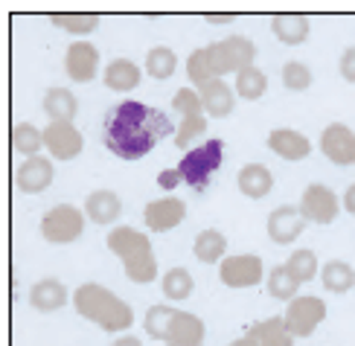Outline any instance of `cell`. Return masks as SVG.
Here are the masks:
<instances>
[{
    "mask_svg": "<svg viewBox=\"0 0 355 346\" xmlns=\"http://www.w3.org/2000/svg\"><path fill=\"white\" fill-rule=\"evenodd\" d=\"M175 131L178 128L169 123V116L164 111L137 99H125L120 105H114L105 114V119H102V143L120 160L146 157L160 140Z\"/></svg>",
    "mask_w": 355,
    "mask_h": 346,
    "instance_id": "cell-1",
    "label": "cell"
},
{
    "mask_svg": "<svg viewBox=\"0 0 355 346\" xmlns=\"http://www.w3.org/2000/svg\"><path fill=\"white\" fill-rule=\"evenodd\" d=\"M73 306L82 314L85 320L96 323L105 332H125L135 323V311L125 300H120L116 294H111L108 288H102L96 282H85L82 288H76L73 294Z\"/></svg>",
    "mask_w": 355,
    "mask_h": 346,
    "instance_id": "cell-2",
    "label": "cell"
},
{
    "mask_svg": "<svg viewBox=\"0 0 355 346\" xmlns=\"http://www.w3.org/2000/svg\"><path fill=\"white\" fill-rule=\"evenodd\" d=\"M108 250L123 262L125 277L137 285H149L157 279V262L152 253L149 236L135 227H114L108 233Z\"/></svg>",
    "mask_w": 355,
    "mask_h": 346,
    "instance_id": "cell-3",
    "label": "cell"
},
{
    "mask_svg": "<svg viewBox=\"0 0 355 346\" xmlns=\"http://www.w3.org/2000/svg\"><path fill=\"white\" fill-rule=\"evenodd\" d=\"M207 67H210L213 79H221L227 73H242L245 67H254L257 62V44L245 35H227L210 47H204Z\"/></svg>",
    "mask_w": 355,
    "mask_h": 346,
    "instance_id": "cell-4",
    "label": "cell"
},
{
    "mask_svg": "<svg viewBox=\"0 0 355 346\" xmlns=\"http://www.w3.org/2000/svg\"><path fill=\"white\" fill-rule=\"evenodd\" d=\"M221 160H225V143L213 137L196 148H189L184 160L178 163V172H181V180L187 187H192L196 192H204L207 184H210V178L218 172Z\"/></svg>",
    "mask_w": 355,
    "mask_h": 346,
    "instance_id": "cell-5",
    "label": "cell"
},
{
    "mask_svg": "<svg viewBox=\"0 0 355 346\" xmlns=\"http://www.w3.org/2000/svg\"><path fill=\"white\" fill-rule=\"evenodd\" d=\"M85 230V213L73 204H55L41 218V236L50 245H70Z\"/></svg>",
    "mask_w": 355,
    "mask_h": 346,
    "instance_id": "cell-6",
    "label": "cell"
},
{
    "mask_svg": "<svg viewBox=\"0 0 355 346\" xmlns=\"http://www.w3.org/2000/svg\"><path fill=\"white\" fill-rule=\"evenodd\" d=\"M323 318H327V303L320 297H294L283 314L291 338H309L323 323Z\"/></svg>",
    "mask_w": 355,
    "mask_h": 346,
    "instance_id": "cell-7",
    "label": "cell"
},
{
    "mask_svg": "<svg viewBox=\"0 0 355 346\" xmlns=\"http://www.w3.org/2000/svg\"><path fill=\"white\" fill-rule=\"evenodd\" d=\"M338 195L323 187V184H309L303 192V201H300V213L306 221H315V224H332L338 218Z\"/></svg>",
    "mask_w": 355,
    "mask_h": 346,
    "instance_id": "cell-8",
    "label": "cell"
},
{
    "mask_svg": "<svg viewBox=\"0 0 355 346\" xmlns=\"http://www.w3.org/2000/svg\"><path fill=\"white\" fill-rule=\"evenodd\" d=\"M218 277L227 288H250L262 279V259L250 257V253H239V257H227L218 268Z\"/></svg>",
    "mask_w": 355,
    "mask_h": 346,
    "instance_id": "cell-9",
    "label": "cell"
},
{
    "mask_svg": "<svg viewBox=\"0 0 355 346\" xmlns=\"http://www.w3.org/2000/svg\"><path fill=\"white\" fill-rule=\"evenodd\" d=\"M320 152L335 166H352L355 163V134L344 123H332L320 134Z\"/></svg>",
    "mask_w": 355,
    "mask_h": 346,
    "instance_id": "cell-10",
    "label": "cell"
},
{
    "mask_svg": "<svg viewBox=\"0 0 355 346\" xmlns=\"http://www.w3.org/2000/svg\"><path fill=\"white\" fill-rule=\"evenodd\" d=\"M44 146L55 160H73L79 157L85 140L73 123H50L47 131H44Z\"/></svg>",
    "mask_w": 355,
    "mask_h": 346,
    "instance_id": "cell-11",
    "label": "cell"
},
{
    "mask_svg": "<svg viewBox=\"0 0 355 346\" xmlns=\"http://www.w3.org/2000/svg\"><path fill=\"white\" fill-rule=\"evenodd\" d=\"M143 218H146V227L149 230L166 233L187 218V204L181 198H157L152 204H146Z\"/></svg>",
    "mask_w": 355,
    "mask_h": 346,
    "instance_id": "cell-12",
    "label": "cell"
},
{
    "mask_svg": "<svg viewBox=\"0 0 355 346\" xmlns=\"http://www.w3.org/2000/svg\"><path fill=\"white\" fill-rule=\"evenodd\" d=\"M64 70L73 82H91L99 70V50L91 41H76L67 47L64 55Z\"/></svg>",
    "mask_w": 355,
    "mask_h": 346,
    "instance_id": "cell-13",
    "label": "cell"
},
{
    "mask_svg": "<svg viewBox=\"0 0 355 346\" xmlns=\"http://www.w3.org/2000/svg\"><path fill=\"white\" fill-rule=\"evenodd\" d=\"M306 227V218L297 207H277L268 216V236L274 245H291Z\"/></svg>",
    "mask_w": 355,
    "mask_h": 346,
    "instance_id": "cell-14",
    "label": "cell"
},
{
    "mask_svg": "<svg viewBox=\"0 0 355 346\" xmlns=\"http://www.w3.org/2000/svg\"><path fill=\"white\" fill-rule=\"evenodd\" d=\"M15 184H18L21 192L26 195H35V192H44L50 184H53V163L47 157H26L18 172H15Z\"/></svg>",
    "mask_w": 355,
    "mask_h": 346,
    "instance_id": "cell-15",
    "label": "cell"
},
{
    "mask_svg": "<svg viewBox=\"0 0 355 346\" xmlns=\"http://www.w3.org/2000/svg\"><path fill=\"white\" fill-rule=\"evenodd\" d=\"M164 343L166 346H201L204 343V320L198 318V314L175 311Z\"/></svg>",
    "mask_w": 355,
    "mask_h": 346,
    "instance_id": "cell-16",
    "label": "cell"
},
{
    "mask_svg": "<svg viewBox=\"0 0 355 346\" xmlns=\"http://www.w3.org/2000/svg\"><path fill=\"white\" fill-rule=\"evenodd\" d=\"M268 148L277 155V157H283V160H306L309 152H312V143H309L300 131H294V128H274L268 134Z\"/></svg>",
    "mask_w": 355,
    "mask_h": 346,
    "instance_id": "cell-17",
    "label": "cell"
},
{
    "mask_svg": "<svg viewBox=\"0 0 355 346\" xmlns=\"http://www.w3.org/2000/svg\"><path fill=\"white\" fill-rule=\"evenodd\" d=\"M120 213H123V201L111 189H96L85 198V216L94 224H111L120 218Z\"/></svg>",
    "mask_w": 355,
    "mask_h": 346,
    "instance_id": "cell-18",
    "label": "cell"
},
{
    "mask_svg": "<svg viewBox=\"0 0 355 346\" xmlns=\"http://www.w3.org/2000/svg\"><path fill=\"white\" fill-rule=\"evenodd\" d=\"M29 303H33L35 311H58L67 303V288L53 277L38 279L33 288H29Z\"/></svg>",
    "mask_w": 355,
    "mask_h": 346,
    "instance_id": "cell-19",
    "label": "cell"
},
{
    "mask_svg": "<svg viewBox=\"0 0 355 346\" xmlns=\"http://www.w3.org/2000/svg\"><path fill=\"white\" fill-rule=\"evenodd\" d=\"M198 94H201V102H204V114H210L216 119H225V116L233 114L236 99H233V90L225 79L210 82L204 90H198Z\"/></svg>",
    "mask_w": 355,
    "mask_h": 346,
    "instance_id": "cell-20",
    "label": "cell"
},
{
    "mask_svg": "<svg viewBox=\"0 0 355 346\" xmlns=\"http://www.w3.org/2000/svg\"><path fill=\"white\" fill-rule=\"evenodd\" d=\"M274 187V175L268 166H262V163H245L242 172H239V189L242 195H248V198H265V195L271 192Z\"/></svg>",
    "mask_w": 355,
    "mask_h": 346,
    "instance_id": "cell-21",
    "label": "cell"
},
{
    "mask_svg": "<svg viewBox=\"0 0 355 346\" xmlns=\"http://www.w3.org/2000/svg\"><path fill=\"white\" fill-rule=\"evenodd\" d=\"M44 114L53 123H73L79 114V102L67 87H50L47 96H44Z\"/></svg>",
    "mask_w": 355,
    "mask_h": 346,
    "instance_id": "cell-22",
    "label": "cell"
},
{
    "mask_svg": "<svg viewBox=\"0 0 355 346\" xmlns=\"http://www.w3.org/2000/svg\"><path fill=\"white\" fill-rule=\"evenodd\" d=\"M271 29H274V35L288 44V47H297V44H303L309 38V29H312V24H309L306 15H277V18L271 21Z\"/></svg>",
    "mask_w": 355,
    "mask_h": 346,
    "instance_id": "cell-23",
    "label": "cell"
},
{
    "mask_svg": "<svg viewBox=\"0 0 355 346\" xmlns=\"http://www.w3.org/2000/svg\"><path fill=\"white\" fill-rule=\"evenodd\" d=\"M105 85L116 94H128L140 85V67L131 62V58H114V62L105 67Z\"/></svg>",
    "mask_w": 355,
    "mask_h": 346,
    "instance_id": "cell-24",
    "label": "cell"
},
{
    "mask_svg": "<svg viewBox=\"0 0 355 346\" xmlns=\"http://www.w3.org/2000/svg\"><path fill=\"white\" fill-rule=\"evenodd\" d=\"M248 335L254 338L259 346H291L294 343V338H291V332L286 329V320L283 318H268V320H262L257 326H250Z\"/></svg>",
    "mask_w": 355,
    "mask_h": 346,
    "instance_id": "cell-25",
    "label": "cell"
},
{
    "mask_svg": "<svg viewBox=\"0 0 355 346\" xmlns=\"http://www.w3.org/2000/svg\"><path fill=\"white\" fill-rule=\"evenodd\" d=\"M320 279H323V288H327V291H332V294H347L352 285H355V270H352V265H347L344 259H332V262L323 265Z\"/></svg>",
    "mask_w": 355,
    "mask_h": 346,
    "instance_id": "cell-26",
    "label": "cell"
},
{
    "mask_svg": "<svg viewBox=\"0 0 355 346\" xmlns=\"http://www.w3.org/2000/svg\"><path fill=\"white\" fill-rule=\"evenodd\" d=\"M192 250H196V259H198V262L213 265V262H218L221 257H225L227 239L221 236L218 230H201V233L196 236V242H192Z\"/></svg>",
    "mask_w": 355,
    "mask_h": 346,
    "instance_id": "cell-27",
    "label": "cell"
},
{
    "mask_svg": "<svg viewBox=\"0 0 355 346\" xmlns=\"http://www.w3.org/2000/svg\"><path fill=\"white\" fill-rule=\"evenodd\" d=\"M44 146V131H38L33 123H18L12 128V148L26 157H38Z\"/></svg>",
    "mask_w": 355,
    "mask_h": 346,
    "instance_id": "cell-28",
    "label": "cell"
},
{
    "mask_svg": "<svg viewBox=\"0 0 355 346\" xmlns=\"http://www.w3.org/2000/svg\"><path fill=\"white\" fill-rule=\"evenodd\" d=\"M175 67H178V55L172 47H152L149 55H146V73L152 79H160V82L172 79Z\"/></svg>",
    "mask_w": 355,
    "mask_h": 346,
    "instance_id": "cell-29",
    "label": "cell"
},
{
    "mask_svg": "<svg viewBox=\"0 0 355 346\" xmlns=\"http://www.w3.org/2000/svg\"><path fill=\"white\" fill-rule=\"evenodd\" d=\"M50 24H55L58 29L73 35H87L99 26V15L94 12H70V15H50Z\"/></svg>",
    "mask_w": 355,
    "mask_h": 346,
    "instance_id": "cell-30",
    "label": "cell"
},
{
    "mask_svg": "<svg viewBox=\"0 0 355 346\" xmlns=\"http://www.w3.org/2000/svg\"><path fill=\"white\" fill-rule=\"evenodd\" d=\"M265 90H268V79H265V73L254 64V67H245L242 73H236V94L242 99H259Z\"/></svg>",
    "mask_w": 355,
    "mask_h": 346,
    "instance_id": "cell-31",
    "label": "cell"
},
{
    "mask_svg": "<svg viewBox=\"0 0 355 346\" xmlns=\"http://www.w3.org/2000/svg\"><path fill=\"white\" fill-rule=\"evenodd\" d=\"M297 288H300V282L294 279L288 265H277L268 274V294L274 300H288V303H291V300L297 297Z\"/></svg>",
    "mask_w": 355,
    "mask_h": 346,
    "instance_id": "cell-32",
    "label": "cell"
},
{
    "mask_svg": "<svg viewBox=\"0 0 355 346\" xmlns=\"http://www.w3.org/2000/svg\"><path fill=\"white\" fill-rule=\"evenodd\" d=\"M178 309H169V306H152L149 311H146V320H143V329L146 335L155 338V340H164L166 332H169V323L175 318Z\"/></svg>",
    "mask_w": 355,
    "mask_h": 346,
    "instance_id": "cell-33",
    "label": "cell"
},
{
    "mask_svg": "<svg viewBox=\"0 0 355 346\" xmlns=\"http://www.w3.org/2000/svg\"><path fill=\"white\" fill-rule=\"evenodd\" d=\"M160 288L169 300H187L192 294V277L187 268H172L164 274V282H160Z\"/></svg>",
    "mask_w": 355,
    "mask_h": 346,
    "instance_id": "cell-34",
    "label": "cell"
},
{
    "mask_svg": "<svg viewBox=\"0 0 355 346\" xmlns=\"http://www.w3.org/2000/svg\"><path fill=\"white\" fill-rule=\"evenodd\" d=\"M286 265H288V270L294 274L297 282H309V279H315V274H318V257H315V250H309V248L294 250Z\"/></svg>",
    "mask_w": 355,
    "mask_h": 346,
    "instance_id": "cell-35",
    "label": "cell"
},
{
    "mask_svg": "<svg viewBox=\"0 0 355 346\" xmlns=\"http://www.w3.org/2000/svg\"><path fill=\"white\" fill-rule=\"evenodd\" d=\"M172 108L181 114V119H189V116H204V102H201V94L196 87H181L172 99Z\"/></svg>",
    "mask_w": 355,
    "mask_h": 346,
    "instance_id": "cell-36",
    "label": "cell"
},
{
    "mask_svg": "<svg viewBox=\"0 0 355 346\" xmlns=\"http://www.w3.org/2000/svg\"><path fill=\"white\" fill-rule=\"evenodd\" d=\"M204 131H207V116L181 119V126H178V131H175V146L187 148V146H192V140H198Z\"/></svg>",
    "mask_w": 355,
    "mask_h": 346,
    "instance_id": "cell-37",
    "label": "cell"
},
{
    "mask_svg": "<svg viewBox=\"0 0 355 346\" xmlns=\"http://www.w3.org/2000/svg\"><path fill=\"white\" fill-rule=\"evenodd\" d=\"M283 85L288 90H306L312 85V70H309L303 62H288L283 67Z\"/></svg>",
    "mask_w": 355,
    "mask_h": 346,
    "instance_id": "cell-38",
    "label": "cell"
},
{
    "mask_svg": "<svg viewBox=\"0 0 355 346\" xmlns=\"http://www.w3.org/2000/svg\"><path fill=\"white\" fill-rule=\"evenodd\" d=\"M341 76H344L349 85H355V47H347V50L341 53Z\"/></svg>",
    "mask_w": 355,
    "mask_h": 346,
    "instance_id": "cell-39",
    "label": "cell"
},
{
    "mask_svg": "<svg viewBox=\"0 0 355 346\" xmlns=\"http://www.w3.org/2000/svg\"><path fill=\"white\" fill-rule=\"evenodd\" d=\"M178 184H184V180H181V172H178V169H164V172L157 175V187H160V189L172 192Z\"/></svg>",
    "mask_w": 355,
    "mask_h": 346,
    "instance_id": "cell-40",
    "label": "cell"
},
{
    "mask_svg": "<svg viewBox=\"0 0 355 346\" xmlns=\"http://www.w3.org/2000/svg\"><path fill=\"white\" fill-rule=\"evenodd\" d=\"M344 207H347V213H352V216H355V184L344 192Z\"/></svg>",
    "mask_w": 355,
    "mask_h": 346,
    "instance_id": "cell-41",
    "label": "cell"
},
{
    "mask_svg": "<svg viewBox=\"0 0 355 346\" xmlns=\"http://www.w3.org/2000/svg\"><path fill=\"white\" fill-rule=\"evenodd\" d=\"M111 346H143V343H140V338H135V335H125V338H116Z\"/></svg>",
    "mask_w": 355,
    "mask_h": 346,
    "instance_id": "cell-42",
    "label": "cell"
},
{
    "mask_svg": "<svg viewBox=\"0 0 355 346\" xmlns=\"http://www.w3.org/2000/svg\"><path fill=\"white\" fill-rule=\"evenodd\" d=\"M233 15H207V24H230Z\"/></svg>",
    "mask_w": 355,
    "mask_h": 346,
    "instance_id": "cell-43",
    "label": "cell"
},
{
    "mask_svg": "<svg viewBox=\"0 0 355 346\" xmlns=\"http://www.w3.org/2000/svg\"><path fill=\"white\" fill-rule=\"evenodd\" d=\"M230 346H259L254 338H250V335H245V338H239V340H233Z\"/></svg>",
    "mask_w": 355,
    "mask_h": 346,
    "instance_id": "cell-44",
    "label": "cell"
}]
</instances>
